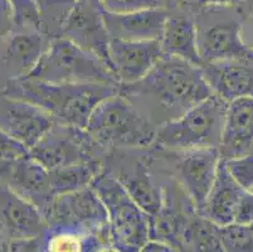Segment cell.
<instances>
[{
	"label": "cell",
	"instance_id": "13",
	"mask_svg": "<svg viewBox=\"0 0 253 252\" xmlns=\"http://www.w3.org/2000/svg\"><path fill=\"white\" fill-rule=\"evenodd\" d=\"M49 41L50 37L32 27H15L4 37L0 42L1 87L8 81L28 76L39 62Z\"/></svg>",
	"mask_w": 253,
	"mask_h": 252
},
{
	"label": "cell",
	"instance_id": "8",
	"mask_svg": "<svg viewBox=\"0 0 253 252\" xmlns=\"http://www.w3.org/2000/svg\"><path fill=\"white\" fill-rule=\"evenodd\" d=\"M135 150H111L103 158L105 168L119 180L134 202L149 216H154L163 203V184L150 170L153 155L134 154Z\"/></svg>",
	"mask_w": 253,
	"mask_h": 252
},
{
	"label": "cell",
	"instance_id": "27",
	"mask_svg": "<svg viewBox=\"0 0 253 252\" xmlns=\"http://www.w3.org/2000/svg\"><path fill=\"white\" fill-rule=\"evenodd\" d=\"M14 11L17 27H32L41 31L38 6L33 0H9Z\"/></svg>",
	"mask_w": 253,
	"mask_h": 252
},
{
	"label": "cell",
	"instance_id": "16",
	"mask_svg": "<svg viewBox=\"0 0 253 252\" xmlns=\"http://www.w3.org/2000/svg\"><path fill=\"white\" fill-rule=\"evenodd\" d=\"M0 228L9 241L44 237L47 223L38 208L0 183Z\"/></svg>",
	"mask_w": 253,
	"mask_h": 252
},
{
	"label": "cell",
	"instance_id": "18",
	"mask_svg": "<svg viewBox=\"0 0 253 252\" xmlns=\"http://www.w3.org/2000/svg\"><path fill=\"white\" fill-rule=\"evenodd\" d=\"M201 68L213 95L222 100L253 97V58L209 62Z\"/></svg>",
	"mask_w": 253,
	"mask_h": 252
},
{
	"label": "cell",
	"instance_id": "29",
	"mask_svg": "<svg viewBox=\"0 0 253 252\" xmlns=\"http://www.w3.org/2000/svg\"><path fill=\"white\" fill-rule=\"evenodd\" d=\"M29 155V150L0 130V159L3 160H17Z\"/></svg>",
	"mask_w": 253,
	"mask_h": 252
},
{
	"label": "cell",
	"instance_id": "11",
	"mask_svg": "<svg viewBox=\"0 0 253 252\" xmlns=\"http://www.w3.org/2000/svg\"><path fill=\"white\" fill-rule=\"evenodd\" d=\"M47 228L91 232L109 225V214L91 186L57 196L44 214Z\"/></svg>",
	"mask_w": 253,
	"mask_h": 252
},
{
	"label": "cell",
	"instance_id": "26",
	"mask_svg": "<svg viewBox=\"0 0 253 252\" xmlns=\"http://www.w3.org/2000/svg\"><path fill=\"white\" fill-rule=\"evenodd\" d=\"M234 182L245 191L253 189V152L246 155L222 159Z\"/></svg>",
	"mask_w": 253,
	"mask_h": 252
},
{
	"label": "cell",
	"instance_id": "4",
	"mask_svg": "<svg viewBox=\"0 0 253 252\" xmlns=\"http://www.w3.org/2000/svg\"><path fill=\"white\" fill-rule=\"evenodd\" d=\"M228 103L211 95L181 116L159 125L150 150L188 151L219 148Z\"/></svg>",
	"mask_w": 253,
	"mask_h": 252
},
{
	"label": "cell",
	"instance_id": "32",
	"mask_svg": "<svg viewBox=\"0 0 253 252\" xmlns=\"http://www.w3.org/2000/svg\"><path fill=\"white\" fill-rule=\"evenodd\" d=\"M246 0H193L190 6L193 8H209V6H217V8H233L239 6Z\"/></svg>",
	"mask_w": 253,
	"mask_h": 252
},
{
	"label": "cell",
	"instance_id": "31",
	"mask_svg": "<svg viewBox=\"0 0 253 252\" xmlns=\"http://www.w3.org/2000/svg\"><path fill=\"white\" fill-rule=\"evenodd\" d=\"M17 25H15L13 6L9 3V0H0V42Z\"/></svg>",
	"mask_w": 253,
	"mask_h": 252
},
{
	"label": "cell",
	"instance_id": "9",
	"mask_svg": "<svg viewBox=\"0 0 253 252\" xmlns=\"http://www.w3.org/2000/svg\"><path fill=\"white\" fill-rule=\"evenodd\" d=\"M155 152L167 163L170 177L178 182L195 209L201 213L217 177L220 161L218 148Z\"/></svg>",
	"mask_w": 253,
	"mask_h": 252
},
{
	"label": "cell",
	"instance_id": "38",
	"mask_svg": "<svg viewBox=\"0 0 253 252\" xmlns=\"http://www.w3.org/2000/svg\"><path fill=\"white\" fill-rule=\"evenodd\" d=\"M33 1H34V3H36L37 6H39V5H41V4L43 3V0H33Z\"/></svg>",
	"mask_w": 253,
	"mask_h": 252
},
{
	"label": "cell",
	"instance_id": "7",
	"mask_svg": "<svg viewBox=\"0 0 253 252\" xmlns=\"http://www.w3.org/2000/svg\"><path fill=\"white\" fill-rule=\"evenodd\" d=\"M190 10L197 25L198 52L202 64L253 58V50L242 38V18L222 15L223 8L217 6H190Z\"/></svg>",
	"mask_w": 253,
	"mask_h": 252
},
{
	"label": "cell",
	"instance_id": "21",
	"mask_svg": "<svg viewBox=\"0 0 253 252\" xmlns=\"http://www.w3.org/2000/svg\"><path fill=\"white\" fill-rule=\"evenodd\" d=\"M167 20L160 37V45L164 54L178 57L195 66H202L198 52L197 25L192 10L168 9Z\"/></svg>",
	"mask_w": 253,
	"mask_h": 252
},
{
	"label": "cell",
	"instance_id": "20",
	"mask_svg": "<svg viewBox=\"0 0 253 252\" xmlns=\"http://www.w3.org/2000/svg\"><path fill=\"white\" fill-rule=\"evenodd\" d=\"M218 150L220 159L253 152V97H241L228 103Z\"/></svg>",
	"mask_w": 253,
	"mask_h": 252
},
{
	"label": "cell",
	"instance_id": "35",
	"mask_svg": "<svg viewBox=\"0 0 253 252\" xmlns=\"http://www.w3.org/2000/svg\"><path fill=\"white\" fill-rule=\"evenodd\" d=\"M163 8L167 9H186L190 8L193 0H159Z\"/></svg>",
	"mask_w": 253,
	"mask_h": 252
},
{
	"label": "cell",
	"instance_id": "39",
	"mask_svg": "<svg viewBox=\"0 0 253 252\" xmlns=\"http://www.w3.org/2000/svg\"><path fill=\"white\" fill-rule=\"evenodd\" d=\"M248 227H250V228H251V231H252V232H253V222H252V223H251L250 226H248Z\"/></svg>",
	"mask_w": 253,
	"mask_h": 252
},
{
	"label": "cell",
	"instance_id": "17",
	"mask_svg": "<svg viewBox=\"0 0 253 252\" xmlns=\"http://www.w3.org/2000/svg\"><path fill=\"white\" fill-rule=\"evenodd\" d=\"M0 183H5L18 196L36 205L42 214L56 198L52 193L49 170L31 155L11 160Z\"/></svg>",
	"mask_w": 253,
	"mask_h": 252
},
{
	"label": "cell",
	"instance_id": "33",
	"mask_svg": "<svg viewBox=\"0 0 253 252\" xmlns=\"http://www.w3.org/2000/svg\"><path fill=\"white\" fill-rule=\"evenodd\" d=\"M242 38L246 45L253 50V5L247 15L242 17Z\"/></svg>",
	"mask_w": 253,
	"mask_h": 252
},
{
	"label": "cell",
	"instance_id": "25",
	"mask_svg": "<svg viewBox=\"0 0 253 252\" xmlns=\"http://www.w3.org/2000/svg\"><path fill=\"white\" fill-rule=\"evenodd\" d=\"M220 241L224 251H253V232L248 226L234 222L222 226Z\"/></svg>",
	"mask_w": 253,
	"mask_h": 252
},
{
	"label": "cell",
	"instance_id": "6",
	"mask_svg": "<svg viewBox=\"0 0 253 252\" xmlns=\"http://www.w3.org/2000/svg\"><path fill=\"white\" fill-rule=\"evenodd\" d=\"M23 78L49 83L100 82L119 85L109 67L100 58L62 36L50 38L37 66Z\"/></svg>",
	"mask_w": 253,
	"mask_h": 252
},
{
	"label": "cell",
	"instance_id": "37",
	"mask_svg": "<svg viewBox=\"0 0 253 252\" xmlns=\"http://www.w3.org/2000/svg\"><path fill=\"white\" fill-rule=\"evenodd\" d=\"M9 240L6 239V236L4 235V232L0 228V251H6V247H8Z\"/></svg>",
	"mask_w": 253,
	"mask_h": 252
},
{
	"label": "cell",
	"instance_id": "30",
	"mask_svg": "<svg viewBox=\"0 0 253 252\" xmlns=\"http://www.w3.org/2000/svg\"><path fill=\"white\" fill-rule=\"evenodd\" d=\"M253 222V193L251 191H243L236 211H234V223L250 226Z\"/></svg>",
	"mask_w": 253,
	"mask_h": 252
},
{
	"label": "cell",
	"instance_id": "19",
	"mask_svg": "<svg viewBox=\"0 0 253 252\" xmlns=\"http://www.w3.org/2000/svg\"><path fill=\"white\" fill-rule=\"evenodd\" d=\"M168 13L163 6L124 14L103 10V22L111 39L155 41L162 37Z\"/></svg>",
	"mask_w": 253,
	"mask_h": 252
},
{
	"label": "cell",
	"instance_id": "24",
	"mask_svg": "<svg viewBox=\"0 0 253 252\" xmlns=\"http://www.w3.org/2000/svg\"><path fill=\"white\" fill-rule=\"evenodd\" d=\"M183 251H224L220 241V226L194 211L183 231Z\"/></svg>",
	"mask_w": 253,
	"mask_h": 252
},
{
	"label": "cell",
	"instance_id": "36",
	"mask_svg": "<svg viewBox=\"0 0 253 252\" xmlns=\"http://www.w3.org/2000/svg\"><path fill=\"white\" fill-rule=\"evenodd\" d=\"M10 161L11 160H3V159H0V182H3L4 174H5L6 168H8Z\"/></svg>",
	"mask_w": 253,
	"mask_h": 252
},
{
	"label": "cell",
	"instance_id": "40",
	"mask_svg": "<svg viewBox=\"0 0 253 252\" xmlns=\"http://www.w3.org/2000/svg\"><path fill=\"white\" fill-rule=\"evenodd\" d=\"M251 192H252V193H253V189H252V191H251Z\"/></svg>",
	"mask_w": 253,
	"mask_h": 252
},
{
	"label": "cell",
	"instance_id": "15",
	"mask_svg": "<svg viewBox=\"0 0 253 252\" xmlns=\"http://www.w3.org/2000/svg\"><path fill=\"white\" fill-rule=\"evenodd\" d=\"M163 54L160 39L110 41V68L119 85H131L144 78Z\"/></svg>",
	"mask_w": 253,
	"mask_h": 252
},
{
	"label": "cell",
	"instance_id": "5",
	"mask_svg": "<svg viewBox=\"0 0 253 252\" xmlns=\"http://www.w3.org/2000/svg\"><path fill=\"white\" fill-rule=\"evenodd\" d=\"M91 187L102 201L109 214L114 251H141L150 235V216L134 202L121 183L106 168L92 180Z\"/></svg>",
	"mask_w": 253,
	"mask_h": 252
},
{
	"label": "cell",
	"instance_id": "2",
	"mask_svg": "<svg viewBox=\"0 0 253 252\" xmlns=\"http://www.w3.org/2000/svg\"><path fill=\"white\" fill-rule=\"evenodd\" d=\"M0 92L43 108L56 122L86 129L91 112L106 97L119 92L114 83H49L32 78L11 80Z\"/></svg>",
	"mask_w": 253,
	"mask_h": 252
},
{
	"label": "cell",
	"instance_id": "3",
	"mask_svg": "<svg viewBox=\"0 0 253 252\" xmlns=\"http://www.w3.org/2000/svg\"><path fill=\"white\" fill-rule=\"evenodd\" d=\"M155 124L123 94L101 101L91 112L86 130L106 151L149 150L155 139Z\"/></svg>",
	"mask_w": 253,
	"mask_h": 252
},
{
	"label": "cell",
	"instance_id": "23",
	"mask_svg": "<svg viewBox=\"0 0 253 252\" xmlns=\"http://www.w3.org/2000/svg\"><path fill=\"white\" fill-rule=\"evenodd\" d=\"M105 169L103 158L77 161L49 170L50 187L54 197L91 186L92 180Z\"/></svg>",
	"mask_w": 253,
	"mask_h": 252
},
{
	"label": "cell",
	"instance_id": "34",
	"mask_svg": "<svg viewBox=\"0 0 253 252\" xmlns=\"http://www.w3.org/2000/svg\"><path fill=\"white\" fill-rule=\"evenodd\" d=\"M141 251L144 252H151V251H158V252H170L174 251L171 246H169L168 244L163 241H159V240H153L149 239L146 241V244L144 245V247L141 249Z\"/></svg>",
	"mask_w": 253,
	"mask_h": 252
},
{
	"label": "cell",
	"instance_id": "22",
	"mask_svg": "<svg viewBox=\"0 0 253 252\" xmlns=\"http://www.w3.org/2000/svg\"><path fill=\"white\" fill-rule=\"evenodd\" d=\"M243 191L245 189L241 188L234 182L220 159L214 184L209 192V196L201 214L220 227L233 223L234 211Z\"/></svg>",
	"mask_w": 253,
	"mask_h": 252
},
{
	"label": "cell",
	"instance_id": "12",
	"mask_svg": "<svg viewBox=\"0 0 253 252\" xmlns=\"http://www.w3.org/2000/svg\"><path fill=\"white\" fill-rule=\"evenodd\" d=\"M61 36L96 55L110 68L111 38L103 22V8L100 0H76L62 27Z\"/></svg>",
	"mask_w": 253,
	"mask_h": 252
},
{
	"label": "cell",
	"instance_id": "28",
	"mask_svg": "<svg viewBox=\"0 0 253 252\" xmlns=\"http://www.w3.org/2000/svg\"><path fill=\"white\" fill-rule=\"evenodd\" d=\"M100 3L103 10L115 14L132 13L162 6L159 0H100Z\"/></svg>",
	"mask_w": 253,
	"mask_h": 252
},
{
	"label": "cell",
	"instance_id": "14",
	"mask_svg": "<svg viewBox=\"0 0 253 252\" xmlns=\"http://www.w3.org/2000/svg\"><path fill=\"white\" fill-rule=\"evenodd\" d=\"M54 122L43 108L0 92V130L28 150Z\"/></svg>",
	"mask_w": 253,
	"mask_h": 252
},
{
	"label": "cell",
	"instance_id": "10",
	"mask_svg": "<svg viewBox=\"0 0 253 252\" xmlns=\"http://www.w3.org/2000/svg\"><path fill=\"white\" fill-rule=\"evenodd\" d=\"M103 150L86 129L54 122L29 149V155L48 170L89 159L103 158Z\"/></svg>",
	"mask_w": 253,
	"mask_h": 252
},
{
	"label": "cell",
	"instance_id": "1",
	"mask_svg": "<svg viewBox=\"0 0 253 252\" xmlns=\"http://www.w3.org/2000/svg\"><path fill=\"white\" fill-rule=\"evenodd\" d=\"M119 92L156 126L181 116L213 95L201 67L168 54L140 81L119 85Z\"/></svg>",
	"mask_w": 253,
	"mask_h": 252
}]
</instances>
